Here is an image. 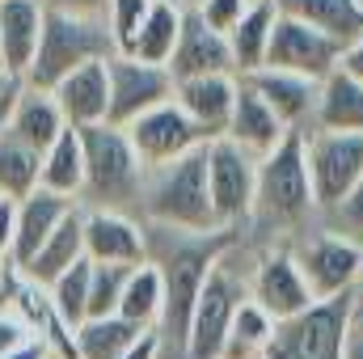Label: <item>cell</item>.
<instances>
[{
    "label": "cell",
    "instance_id": "31",
    "mask_svg": "<svg viewBox=\"0 0 363 359\" xmlns=\"http://www.w3.org/2000/svg\"><path fill=\"white\" fill-rule=\"evenodd\" d=\"M274 326L279 321H274L271 313L254 296H245L241 309H237V317H233V326H228L224 355L220 359H262L267 347H271V338H274Z\"/></svg>",
    "mask_w": 363,
    "mask_h": 359
},
{
    "label": "cell",
    "instance_id": "44",
    "mask_svg": "<svg viewBox=\"0 0 363 359\" xmlns=\"http://www.w3.org/2000/svg\"><path fill=\"white\" fill-rule=\"evenodd\" d=\"M342 68H347V72H351V77L363 85V34L351 43V47H347V51H342Z\"/></svg>",
    "mask_w": 363,
    "mask_h": 359
},
{
    "label": "cell",
    "instance_id": "14",
    "mask_svg": "<svg viewBox=\"0 0 363 359\" xmlns=\"http://www.w3.org/2000/svg\"><path fill=\"white\" fill-rule=\"evenodd\" d=\"M237 93H241V77L237 72H211V77H190L178 81V106L194 118V127L203 131V140H220L233 123V110H237Z\"/></svg>",
    "mask_w": 363,
    "mask_h": 359
},
{
    "label": "cell",
    "instance_id": "28",
    "mask_svg": "<svg viewBox=\"0 0 363 359\" xmlns=\"http://www.w3.org/2000/svg\"><path fill=\"white\" fill-rule=\"evenodd\" d=\"M38 186L81 203V190H85V140H81V127H64L60 140L43 153V178H38Z\"/></svg>",
    "mask_w": 363,
    "mask_h": 359
},
{
    "label": "cell",
    "instance_id": "6",
    "mask_svg": "<svg viewBox=\"0 0 363 359\" xmlns=\"http://www.w3.org/2000/svg\"><path fill=\"white\" fill-rule=\"evenodd\" d=\"M355 313H359V292L317 300L304 313L274 326V338L262 359H342Z\"/></svg>",
    "mask_w": 363,
    "mask_h": 359
},
{
    "label": "cell",
    "instance_id": "4",
    "mask_svg": "<svg viewBox=\"0 0 363 359\" xmlns=\"http://www.w3.org/2000/svg\"><path fill=\"white\" fill-rule=\"evenodd\" d=\"M114 51H118V43H114L106 17H77V13H64V9H47L38 55L26 72V85L55 89L72 68H81L89 60H110Z\"/></svg>",
    "mask_w": 363,
    "mask_h": 359
},
{
    "label": "cell",
    "instance_id": "22",
    "mask_svg": "<svg viewBox=\"0 0 363 359\" xmlns=\"http://www.w3.org/2000/svg\"><path fill=\"white\" fill-rule=\"evenodd\" d=\"M313 127H321V131H363V85L342 64L330 77L317 81Z\"/></svg>",
    "mask_w": 363,
    "mask_h": 359
},
{
    "label": "cell",
    "instance_id": "35",
    "mask_svg": "<svg viewBox=\"0 0 363 359\" xmlns=\"http://www.w3.org/2000/svg\"><path fill=\"white\" fill-rule=\"evenodd\" d=\"M148 9H152V0H110V9H106V26H110L118 51L131 47V38H135V30L144 26Z\"/></svg>",
    "mask_w": 363,
    "mask_h": 359
},
{
    "label": "cell",
    "instance_id": "23",
    "mask_svg": "<svg viewBox=\"0 0 363 359\" xmlns=\"http://www.w3.org/2000/svg\"><path fill=\"white\" fill-rule=\"evenodd\" d=\"M77 258H85V211L81 207H72L60 220V228L43 241V250L30 258V267L17 270V275L30 279V283H38V287H47V283H55L64 270L72 267Z\"/></svg>",
    "mask_w": 363,
    "mask_h": 359
},
{
    "label": "cell",
    "instance_id": "47",
    "mask_svg": "<svg viewBox=\"0 0 363 359\" xmlns=\"http://www.w3.org/2000/svg\"><path fill=\"white\" fill-rule=\"evenodd\" d=\"M182 4H186V9H194V4H199V0H182Z\"/></svg>",
    "mask_w": 363,
    "mask_h": 359
},
{
    "label": "cell",
    "instance_id": "9",
    "mask_svg": "<svg viewBox=\"0 0 363 359\" xmlns=\"http://www.w3.org/2000/svg\"><path fill=\"white\" fill-rule=\"evenodd\" d=\"M296 258H300V270H304V279H308V287H313L317 300L359 292L363 241H355V237L334 233V228H317L313 237L304 233L300 245H296Z\"/></svg>",
    "mask_w": 363,
    "mask_h": 359
},
{
    "label": "cell",
    "instance_id": "39",
    "mask_svg": "<svg viewBox=\"0 0 363 359\" xmlns=\"http://www.w3.org/2000/svg\"><path fill=\"white\" fill-rule=\"evenodd\" d=\"M13 216H17V199L0 203V267L4 258H13Z\"/></svg>",
    "mask_w": 363,
    "mask_h": 359
},
{
    "label": "cell",
    "instance_id": "13",
    "mask_svg": "<svg viewBox=\"0 0 363 359\" xmlns=\"http://www.w3.org/2000/svg\"><path fill=\"white\" fill-rule=\"evenodd\" d=\"M250 296L271 313L274 321H287V317L304 313L308 304H317V296H313V287H308V279L300 270L296 250H287V245H274V250L254 258V267H250Z\"/></svg>",
    "mask_w": 363,
    "mask_h": 359
},
{
    "label": "cell",
    "instance_id": "5",
    "mask_svg": "<svg viewBox=\"0 0 363 359\" xmlns=\"http://www.w3.org/2000/svg\"><path fill=\"white\" fill-rule=\"evenodd\" d=\"M250 296V270L237 267V241L211 263L194 317H190V334H186V359H220L224 355V338L228 326L241 309V300Z\"/></svg>",
    "mask_w": 363,
    "mask_h": 359
},
{
    "label": "cell",
    "instance_id": "46",
    "mask_svg": "<svg viewBox=\"0 0 363 359\" xmlns=\"http://www.w3.org/2000/svg\"><path fill=\"white\" fill-rule=\"evenodd\" d=\"M21 85H26L21 77H13V72H4V68H0V97H4V93H13V89H21Z\"/></svg>",
    "mask_w": 363,
    "mask_h": 359
},
{
    "label": "cell",
    "instance_id": "8",
    "mask_svg": "<svg viewBox=\"0 0 363 359\" xmlns=\"http://www.w3.org/2000/svg\"><path fill=\"white\" fill-rule=\"evenodd\" d=\"M308 153V178L321 216L351 194V186L363 178V131H304Z\"/></svg>",
    "mask_w": 363,
    "mask_h": 359
},
{
    "label": "cell",
    "instance_id": "26",
    "mask_svg": "<svg viewBox=\"0 0 363 359\" xmlns=\"http://www.w3.org/2000/svg\"><path fill=\"white\" fill-rule=\"evenodd\" d=\"M182 21H186V4L182 0H152L144 26L135 30L131 47L123 55H135V60H148V64H169L174 47H178Z\"/></svg>",
    "mask_w": 363,
    "mask_h": 359
},
{
    "label": "cell",
    "instance_id": "15",
    "mask_svg": "<svg viewBox=\"0 0 363 359\" xmlns=\"http://www.w3.org/2000/svg\"><path fill=\"white\" fill-rule=\"evenodd\" d=\"M85 254H89L93 263L140 267V263H148V237L131 220V211L85 207Z\"/></svg>",
    "mask_w": 363,
    "mask_h": 359
},
{
    "label": "cell",
    "instance_id": "20",
    "mask_svg": "<svg viewBox=\"0 0 363 359\" xmlns=\"http://www.w3.org/2000/svg\"><path fill=\"white\" fill-rule=\"evenodd\" d=\"M51 93H55L68 127L106 123V114H110V64L106 60H89V64L72 68Z\"/></svg>",
    "mask_w": 363,
    "mask_h": 359
},
{
    "label": "cell",
    "instance_id": "45",
    "mask_svg": "<svg viewBox=\"0 0 363 359\" xmlns=\"http://www.w3.org/2000/svg\"><path fill=\"white\" fill-rule=\"evenodd\" d=\"M17 93H21V89H13V93H4V97H0V136L9 131V118H13V106H17Z\"/></svg>",
    "mask_w": 363,
    "mask_h": 359
},
{
    "label": "cell",
    "instance_id": "12",
    "mask_svg": "<svg viewBox=\"0 0 363 359\" xmlns=\"http://www.w3.org/2000/svg\"><path fill=\"white\" fill-rule=\"evenodd\" d=\"M342 51H347V47H342L338 38H330L325 30L300 21V17L279 13V21H274V30H271L267 64H271V68H287V72H300V77L321 81V77H330V72L342 64Z\"/></svg>",
    "mask_w": 363,
    "mask_h": 359
},
{
    "label": "cell",
    "instance_id": "32",
    "mask_svg": "<svg viewBox=\"0 0 363 359\" xmlns=\"http://www.w3.org/2000/svg\"><path fill=\"white\" fill-rule=\"evenodd\" d=\"M43 178V153L30 148L17 131L0 136V194L4 199H26L30 190H38Z\"/></svg>",
    "mask_w": 363,
    "mask_h": 359
},
{
    "label": "cell",
    "instance_id": "50",
    "mask_svg": "<svg viewBox=\"0 0 363 359\" xmlns=\"http://www.w3.org/2000/svg\"><path fill=\"white\" fill-rule=\"evenodd\" d=\"M51 359H60V355H51Z\"/></svg>",
    "mask_w": 363,
    "mask_h": 359
},
{
    "label": "cell",
    "instance_id": "34",
    "mask_svg": "<svg viewBox=\"0 0 363 359\" xmlns=\"http://www.w3.org/2000/svg\"><path fill=\"white\" fill-rule=\"evenodd\" d=\"M127 275H131V267H123V263H93L89 317H110V313H118V300H123Z\"/></svg>",
    "mask_w": 363,
    "mask_h": 359
},
{
    "label": "cell",
    "instance_id": "29",
    "mask_svg": "<svg viewBox=\"0 0 363 359\" xmlns=\"http://www.w3.org/2000/svg\"><path fill=\"white\" fill-rule=\"evenodd\" d=\"M165 313V270L161 263H140L127 275L123 300H118V317L135 321L140 330H157Z\"/></svg>",
    "mask_w": 363,
    "mask_h": 359
},
{
    "label": "cell",
    "instance_id": "49",
    "mask_svg": "<svg viewBox=\"0 0 363 359\" xmlns=\"http://www.w3.org/2000/svg\"><path fill=\"white\" fill-rule=\"evenodd\" d=\"M0 203H4V194H0Z\"/></svg>",
    "mask_w": 363,
    "mask_h": 359
},
{
    "label": "cell",
    "instance_id": "43",
    "mask_svg": "<svg viewBox=\"0 0 363 359\" xmlns=\"http://www.w3.org/2000/svg\"><path fill=\"white\" fill-rule=\"evenodd\" d=\"M342 359H363V304L359 313H355V321H351V334H347V351Z\"/></svg>",
    "mask_w": 363,
    "mask_h": 359
},
{
    "label": "cell",
    "instance_id": "40",
    "mask_svg": "<svg viewBox=\"0 0 363 359\" xmlns=\"http://www.w3.org/2000/svg\"><path fill=\"white\" fill-rule=\"evenodd\" d=\"M47 9H64V13H77V17H106L110 0H47Z\"/></svg>",
    "mask_w": 363,
    "mask_h": 359
},
{
    "label": "cell",
    "instance_id": "21",
    "mask_svg": "<svg viewBox=\"0 0 363 359\" xmlns=\"http://www.w3.org/2000/svg\"><path fill=\"white\" fill-rule=\"evenodd\" d=\"M287 131H296V127H287L279 114H274L271 106L258 97V93L250 89L245 81H241V93H237V110H233V123H228V140H237L250 157H271L274 148L287 140Z\"/></svg>",
    "mask_w": 363,
    "mask_h": 359
},
{
    "label": "cell",
    "instance_id": "10",
    "mask_svg": "<svg viewBox=\"0 0 363 359\" xmlns=\"http://www.w3.org/2000/svg\"><path fill=\"white\" fill-rule=\"evenodd\" d=\"M106 64H110V114H106V123H114V127H127L144 110L169 101L178 89L169 64H148V60H135L123 51H114Z\"/></svg>",
    "mask_w": 363,
    "mask_h": 359
},
{
    "label": "cell",
    "instance_id": "42",
    "mask_svg": "<svg viewBox=\"0 0 363 359\" xmlns=\"http://www.w3.org/2000/svg\"><path fill=\"white\" fill-rule=\"evenodd\" d=\"M123 359H161V334H157V330H144L140 343H135Z\"/></svg>",
    "mask_w": 363,
    "mask_h": 359
},
{
    "label": "cell",
    "instance_id": "33",
    "mask_svg": "<svg viewBox=\"0 0 363 359\" xmlns=\"http://www.w3.org/2000/svg\"><path fill=\"white\" fill-rule=\"evenodd\" d=\"M89 283H93V258H77L72 267L64 270L55 283H47V296H51V309L60 313V321L68 330H77L85 317H89Z\"/></svg>",
    "mask_w": 363,
    "mask_h": 359
},
{
    "label": "cell",
    "instance_id": "36",
    "mask_svg": "<svg viewBox=\"0 0 363 359\" xmlns=\"http://www.w3.org/2000/svg\"><path fill=\"white\" fill-rule=\"evenodd\" d=\"M321 224L334 228V233H347V237L363 241V178L351 186V194H347L342 203H334V207L321 216Z\"/></svg>",
    "mask_w": 363,
    "mask_h": 359
},
{
    "label": "cell",
    "instance_id": "19",
    "mask_svg": "<svg viewBox=\"0 0 363 359\" xmlns=\"http://www.w3.org/2000/svg\"><path fill=\"white\" fill-rule=\"evenodd\" d=\"M47 0H0V68L21 77L30 72L43 38Z\"/></svg>",
    "mask_w": 363,
    "mask_h": 359
},
{
    "label": "cell",
    "instance_id": "1",
    "mask_svg": "<svg viewBox=\"0 0 363 359\" xmlns=\"http://www.w3.org/2000/svg\"><path fill=\"white\" fill-rule=\"evenodd\" d=\"M140 211L169 233H220L211 207V182H207V144H199L178 161L152 165L144 178Z\"/></svg>",
    "mask_w": 363,
    "mask_h": 359
},
{
    "label": "cell",
    "instance_id": "11",
    "mask_svg": "<svg viewBox=\"0 0 363 359\" xmlns=\"http://www.w3.org/2000/svg\"><path fill=\"white\" fill-rule=\"evenodd\" d=\"M123 131H127L131 148L140 153V161H144L148 170H152V165H165V161H178L186 153H194L199 144H207L203 131L194 127V118L178 106V97H169V101L144 110V114L131 118Z\"/></svg>",
    "mask_w": 363,
    "mask_h": 359
},
{
    "label": "cell",
    "instance_id": "7",
    "mask_svg": "<svg viewBox=\"0 0 363 359\" xmlns=\"http://www.w3.org/2000/svg\"><path fill=\"white\" fill-rule=\"evenodd\" d=\"M207 182H211V207L220 228L237 233L254 220V194H258V157H250L237 140L220 136L207 144Z\"/></svg>",
    "mask_w": 363,
    "mask_h": 359
},
{
    "label": "cell",
    "instance_id": "2",
    "mask_svg": "<svg viewBox=\"0 0 363 359\" xmlns=\"http://www.w3.org/2000/svg\"><path fill=\"white\" fill-rule=\"evenodd\" d=\"M321 216L313 178H308V153L304 131H287V140L271 157L258 161V194H254V220L267 233H304Z\"/></svg>",
    "mask_w": 363,
    "mask_h": 359
},
{
    "label": "cell",
    "instance_id": "41",
    "mask_svg": "<svg viewBox=\"0 0 363 359\" xmlns=\"http://www.w3.org/2000/svg\"><path fill=\"white\" fill-rule=\"evenodd\" d=\"M0 359H51V343L43 334H34V338H26L21 347H13L9 355H0Z\"/></svg>",
    "mask_w": 363,
    "mask_h": 359
},
{
    "label": "cell",
    "instance_id": "3",
    "mask_svg": "<svg viewBox=\"0 0 363 359\" xmlns=\"http://www.w3.org/2000/svg\"><path fill=\"white\" fill-rule=\"evenodd\" d=\"M85 140V207H110V211H135L144 199V178L148 165L131 148L127 131L114 123H93L81 127Z\"/></svg>",
    "mask_w": 363,
    "mask_h": 359
},
{
    "label": "cell",
    "instance_id": "18",
    "mask_svg": "<svg viewBox=\"0 0 363 359\" xmlns=\"http://www.w3.org/2000/svg\"><path fill=\"white\" fill-rule=\"evenodd\" d=\"M241 81L258 93L287 127H296V131H308L313 127V110H317V81L313 77H300V72L262 64L258 72H250Z\"/></svg>",
    "mask_w": 363,
    "mask_h": 359
},
{
    "label": "cell",
    "instance_id": "17",
    "mask_svg": "<svg viewBox=\"0 0 363 359\" xmlns=\"http://www.w3.org/2000/svg\"><path fill=\"white\" fill-rule=\"evenodd\" d=\"M169 72H174V81L211 77V72H237L228 34L211 30L194 9H186V21H182V34H178V47H174V60H169Z\"/></svg>",
    "mask_w": 363,
    "mask_h": 359
},
{
    "label": "cell",
    "instance_id": "37",
    "mask_svg": "<svg viewBox=\"0 0 363 359\" xmlns=\"http://www.w3.org/2000/svg\"><path fill=\"white\" fill-rule=\"evenodd\" d=\"M254 0H199L194 4V13L211 26V30H220V34H228L241 17H245V9H250Z\"/></svg>",
    "mask_w": 363,
    "mask_h": 359
},
{
    "label": "cell",
    "instance_id": "16",
    "mask_svg": "<svg viewBox=\"0 0 363 359\" xmlns=\"http://www.w3.org/2000/svg\"><path fill=\"white\" fill-rule=\"evenodd\" d=\"M77 207V199L68 194H55L47 186L30 190L26 199H17V216H13V270H26L30 258L43 250V241L60 228V220Z\"/></svg>",
    "mask_w": 363,
    "mask_h": 359
},
{
    "label": "cell",
    "instance_id": "24",
    "mask_svg": "<svg viewBox=\"0 0 363 359\" xmlns=\"http://www.w3.org/2000/svg\"><path fill=\"white\" fill-rule=\"evenodd\" d=\"M64 127H68V118H64L55 93L51 89H34V85H21L17 106H13V118H9V131H17L30 148L47 153V148L60 140Z\"/></svg>",
    "mask_w": 363,
    "mask_h": 359
},
{
    "label": "cell",
    "instance_id": "25",
    "mask_svg": "<svg viewBox=\"0 0 363 359\" xmlns=\"http://www.w3.org/2000/svg\"><path fill=\"white\" fill-rule=\"evenodd\" d=\"M279 21V4L274 0H254L245 9V17L228 30V47H233V64H237V77H250L267 64V51H271V30Z\"/></svg>",
    "mask_w": 363,
    "mask_h": 359
},
{
    "label": "cell",
    "instance_id": "30",
    "mask_svg": "<svg viewBox=\"0 0 363 359\" xmlns=\"http://www.w3.org/2000/svg\"><path fill=\"white\" fill-rule=\"evenodd\" d=\"M140 326L110 313V317H85L77 330H72V343H77V359H123L135 343H140Z\"/></svg>",
    "mask_w": 363,
    "mask_h": 359
},
{
    "label": "cell",
    "instance_id": "27",
    "mask_svg": "<svg viewBox=\"0 0 363 359\" xmlns=\"http://www.w3.org/2000/svg\"><path fill=\"white\" fill-rule=\"evenodd\" d=\"M274 4L287 17H300V21L325 30L342 47H351L363 34V0H274Z\"/></svg>",
    "mask_w": 363,
    "mask_h": 359
},
{
    "label": "cell",
    "instance_id": "38",
    "mask_svg": "<svg viewBox=\"0 0 363 359\" xmlns=\"http://www.w3.org/2000/svg\"><path fill=\"white\" fill-rule=\"evenodd\" d=\"M26 338H34L30 321L26 317H13V313H0V355H9L13 347H21Z\"/></svg>",
    "mask_w": 363,
    "mask_h": 359
},
{
    "label": "cell",
    "instance_id": "48",
    "mask_svg": "<svg viewBox=\"0 0 363 359\" xmlns=\"http://www.w3.org/2000/svg\"><path fill=\"white\" fill-rule=\"evenodd\" d=\"M359 304H363V283H359Z\"/></svg>",
    "mask_w": 363,
    "mask_h": 359
}]
</instances>
